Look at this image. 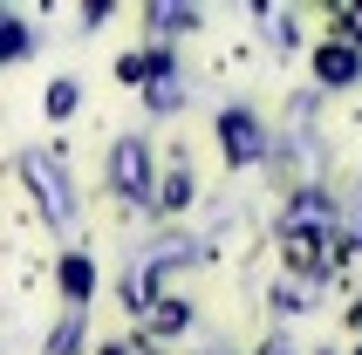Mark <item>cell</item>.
<instances>
[{"label":"cell","instance_id":"obj_12","mask_svg":"<svg viewBox=\"0 0 362 355\" xmlns=\"http://www.w3.org/2000/svg\"><path fill=\"white\" fill-rule=\"evenodd\" d=\"M69 110H76V82H55L48 89V117H69Z\"/></svg>","mask_w":362,"mask_h":355},{"label":"cell","instance_id":"obj_10","mask_svg":"<svg viewBox=\"0 0 362 355\" xmlns=\"http://www.w3.org/2000/svg\"><path fill=\"white\" fill-rule=\"evenodd\" d=\"M185 315H192L185 301H164L158 315H151V328H158V335H178V328H185Z\"/></svg>","mask_w":362,"mask_h":355},{"label":"cell","instance_id":"obj_6","mask_svg":"<svg viewBox=\"0 0 362 355\" xmlns=\"http://www.w3.org/2000/svg\"><path fill=\"white\" fill-rule=\"evenodd\" d=\"M0 28H7V35H0V48H7V62H21V55H28V48H35V28H28V21H21V14H7V21H0Z\"/></svg>","mask_w":362,"mask_h":355},{"label":"cell","instance_id":"obj_4","mask_svg":"<svg viewBox=\"0 0 362 355\" xmlns=\"http://www.w3.org/2000/svg\"><path fill=\"white\" fill-rule=\"evenodd\" d=\"M315 76H322L328 89H349V82L362 76V55H356V48H349V41H328L322 55H315Z\"/></svg>","mask_w":362,"mask_h":355},{"label":"cell","instance_id":"obj_13","mask_svg":"<svg viewBox=\"0 0 362 355\" xmlns=\"http://www.w3.org/2000/svg\"><path fill=\"white\" fill-rule=\"evenodd\" d=\"M178 96H185L178 76H171V82H151V110H178Z\"/></svg>","mask_w":362,"mask_h":355},{"label":"cell","instance_id":"obj_7","mask_svg":"<svg viewBox=\"0 0 362 355\" xmlns=\"http://www.w3.org/2000/svg\"><path fill=\"white\" fill-rule=\"evenodd\" d=\"M151 21H158V35H185V28H192V7H151Z\"/></svg>","mask_w":362,"mask_h":355},{"label":"cell","instance_id":"obj_3","mask_svg":"<svg viewBox=\"0 0 362 355\" xmlns=\"http://www.w3.org/2000/svg\"><path fill=\"white\" fill-rule=\"evenodd\" d=\"M21 178H35V185H41V212L55 219V226H69V198H62V178H55V164L28 151V158H21Z\"/></svg>","mask_w":362,"mask_h":355},{"label":"cell","instance_id":"obj_14","mask_svg":"<svg viewBox=\"0 0 362 355\" xmlns=\"http://www.w3.org/2000/svg\"><path fill=\"white\" fill-rule=\"evenodd\" d=\"M356 355H362V349H356Z\"/></svg>","mask_w":362,"mask_h":355},{"label":"cell","instance_id":"obj_11","mask_svg":"<svg viewBox=\"0 0 362 355\" xmlns=\"http://www.w3.org/2000/svg\"><path fill=\"white\" fill-rule=\"evenodd\" d=\"M335 41H349V48L362 41V7H342V14H335Z\"/></svg>","mask_w":362,"mask_h":355},{"label":"cell","instance_id":"obj_1","mask_svg":"<svg viewBox=\"0 0 362 355\" xmlns=\"http://www.w3.org/2000/svg\"><path fill=\"white\" fill-rule=\"evenodd\" d=\"M110 185L123 198H151V151H144V137H123L110 151Z\"/></svg>","mask_w":362,"mask_h":355},{"label":"cell","instance_id":"obj_8","mask_svg":"<svg viewBox=\"0 0 362 355\" xmlns=\"http://www.w3.org/2000/svg\"><path fill=\"white\" fill-rule=\"evenodd\" d=\"M185 198H192V171H171V178L158 185V205H171V212H178Z\"/></svg>","mask_w":362,"mask_h":355},{"label":"cell","instance_id":"obj_2","mask_svg":"<svg viewBox=\"0 0 362 355\" xmlns=\"http://www.w3.org/2000/svg\"><path fill=\"white\" fill-rule=\"evenodd\" d=\"M219 144H226V164H253L267 151L260 117H253V110H226V117H219Z\"/></svg>","mask_w":362,"mask_h":355},{"label":"cell","instance_id":"obj_9","mask_svg":"<svg viewBox=\"0 0 362 355\" xmlns=\"http://www.w3.org/2000/svg\"><path fill=\"white\" fill-rule=\"evenodd\" d=\"M76 342H82V315L69 308V315H62V328H55V342H48V355H69Z\"/></svg>","mask_w":362,"mask_h":355},{"label":"cell","instance_id":"obj_5","mask_svg":"<svg viewBox=\"0 0 362 355\" xmlns=\"http://www.w3.org/2000/svg\"><path fill=\"white\" fill-rule=\"evenodd\" d=\"M89 287H96V267H89L82 253H69V260H62V294H69L76 315H82V301H89Z\"/></svg>","mask_w":362,"mask_h":355}]
</instances>
